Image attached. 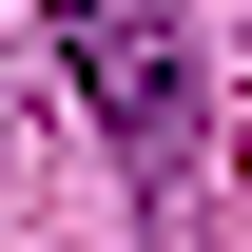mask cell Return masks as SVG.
I'll list each match as a JSON object with an SVG mask.
<instances>
[{
  "label": "cell",
  "mask_w": 252,
  "mask_h": 252,
  "mask_svg": "<svg viewBox=\"0 0 252 252\" xmlns=\"http://www.w3.org/2000/svg\"><path fill=\"white\" fill-rule=\"evenodd\" d=\"M39 20H59L78 117L117 136L136 175H175V156H194V117H214V78H194V20H175V0H39Z\"/></svg>",
  "instance_id": "1"
}]
</instances>
